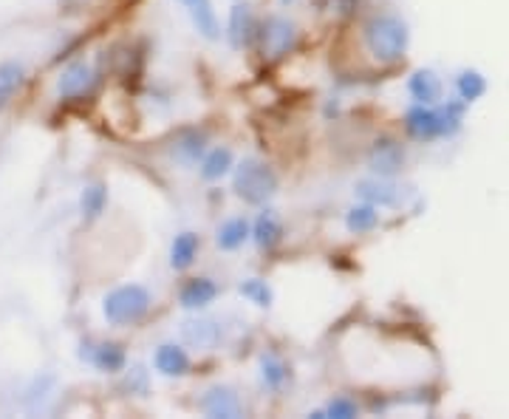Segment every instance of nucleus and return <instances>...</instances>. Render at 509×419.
Returning a JSON list of instances; mask_svg holds the SVG:
<instances>
[{
  "label": "nucleus",
  "mask_w": 509,
  "mask_h": 419,
  "mask_svg": "<svg viewBox=\"0 0 509 419\" xmlns=\"http://www.w3.org/2000/svg\"><path fill=\"white\" fill-rule=\"evenodd\" d=\"M366 49L376 62H396L405 57L408 43H411V32L408 23L396 14H376L371 17L366 29Z\"/></svg>",
  "instance_id": "nucleus-1"
},
{
  "label": "nucleus",
  "mask_w": 509,
  "mask_h": 419,
  "mask_svg": "<svg viewBox=\"0 0 509 419\" xmlns=\"http://www.w3.org/2000/svg\"><path fill=\"white\" fill-rule=\"evenodd\" d=\"M153 306L151 292L139 284H125L111 289L102 301V314L111 326H136Z\"/></svg>",
  "instance_id": "nucleus-2"
},
{
  "label": "nucleus",
  "mask_w": 509,
  "mask_h": 419,
  "mask_svg": "<svg viewBox=\"0 0 509 419\" xmlns=\"http://www.w3.org/2000/svg\"><path fill=\"white\" fill-rule=\"evenodd\" d=\"M232 191L246 204H266L278 193V176L261 159H244L232 173Z\"/></svg>",
  "instance_id": "nucleus-3"
},
{
  "label": "nucleus",
  "mask_w": 509,
  "mask_h": 419,
  "mask_svg": "<svg viewBox=\"0 0 509 419\" xmlns=\"http://www.w3.org/2000/svg\"><path fill=\"white\" fill-rule=\"evenodd\" d=\"M82 360H88L97 371L102 374H119L125 371L127 366V354L119 343H111V340H102V343H82V351H79Z\"/></svg>",
  "instance_id": "nucleus-4"
},
{
  "label": "nucleus",
  "mask_w": 509,
  "mask_h": 419,
  "mask_svg": "<svg viewBox=\"0 0 509 419\" xmlns=\"http://www.w3.org/2000/svg\"><path fill=\"white\" fill-rule=\"evenodd\" d=\"M201 411L212 419H238L244 416V405H241V396L227 388V386H212L204 391V396L199 400Z\"/></svg>",
  "instance_id": "nucleus-5"
},
{
  "label": "nucleus",
  "mask_w": 509,
  "mask_h": 419,
  "mask_svg": "<svg viewBox=\"0 0 509 419\" xmlns=\"http://www.w3.org/2000/svg\"><path fill=\"white\" fill-rule=\"evenodd\" d=\"M405 128L413 139L419 142H430L444 136V125H441V114L433 105H413V108L405 114Z\"/></svg>",
  "instance_id": "nucleus-6"
},
{
  "label": "nucleus",
  "mask_w": 509,
  "mask_h": 419,
  "mask_svg": "<svg viewBox=\"0 0 509 419\" xmlns=\"http://www.w3.org/2000/svg\"><path fill=\"white\" fill-rule=\"evenodd\" d=\"M91 86H94V69L85 60H77L69 69H62V74L57 77V97L79 99L91 91Z\"/></svg>",
  "instance_id": "nucleus-7"
},
{
  "label": "nucleus",
  "mask_w": 509,
  "mask_h": 419,
  "mask_svg": "<svg viewBox=\"0 0 509 419\" xmlns=\"http://www.w3.org/2000/svg\"><path fill=\"white\" fill-rule=\"evenodd\" d=\"M297 40V29L286 17H269L261 32V46L269 57H283Z\"/></svg>",
  "instance_id": "nucleus-8"
},
{
  "label": "nucleus",
  "mask_w": 509,
  "mask_h": 419,
  "mask_svg": "<svg viewBox=\"0 0 509 419\" xmlns=\"http://www.w3.org/2000/svg\"><path fill=\"white\" fill-rule=\"evenodd\" d=\"M402 162H405V151H402V144L393 139H376L368 154V167L382 179L393 176L402 167Z\"/></svg>",
  "instance_id": "nucleus-9"
},
{
  "label": "nucleus",
  "mask_w": 509,
  "mask_h": 419,
  "mask_svg": "<svg viewBox=\"0 0 509 419\" xmlns=\"http://www.w3.org/2000/svg\"><path fill=\"white\" fill-rule=\"evenodd\" d=\"M179 4L187 9L190 20H193V26L201 37H207V40L221 37V23H218V14H216V6H212V0H179Z\"/></svg>",
  "instance_id": "nucleus-10"
},
{
  "label": "nucleus",
  "mask_w": 509,
  "mask_h": 419,
  "mask_svg": "<svg viewBox=\"0 0 509 419\" xmlns=\"http://www.w3.org/2000/svg\"><path fill=\"white\" fill-rule=\"evenodd\" d=\"M216 298H218V284L212 278H190L179 292V303L190 312L207 309Z\"/></svg>",
  "instance_id": "nucleus-11"
},
{
  "label": "nucleus",
  "mask_w": 509,
  "mask_h": 419,
  "mask_svg": "<svg viewBox=\"0 0 509 419\" xmlns=\"http://www.w3.org/2000/svg\"><path fill=\"white\" fill-rule=\"evenodd\" d=\"M153 366L162 377H184L190 374V354L179 343H162L153 354Z\"/></svg>",
  "instance_id": "nucleus-12"
},
{
  "label": "nucleus",
  "mask_w": 509,
  "mask_h": 419,
  "mask_svg": "<svg viewBox=\"0 0 509 419\" xmlns=\"http://www.w3.org/2000/svg\"><path fill=\"white\" fill-rule=\"evenodd\" d=\"M356 196L374 204V207H396L402 201V191L396 184L385 182V179H366V182H359L356 184Z\"/></svg>",
  "instance_id": "nucleus-13"
},
{
  "label": "nucleus",
  "mask_w": 509,
  "mask_h": 419,
  "mask_svg": "<svg viewBox=\"0 0 509 419\" xmlns=\"http://www.w3.org/2000/svg\"><path fill=\"white\" fill-rule=\"evenodd\" d=\"M261 249H274L283 241V224L281 219L272 213V210H264V213L255 219L252 224V236H249Z\"/></svg>",
  "instance_id": "nucleus-14"
},
{
  "label": "nucleus",
  "mask_w": 509,
  "mask_h": 419,
  "mask_svg": "<svg viewBox=\"0 0 509 419\" xmlns=\"http://www.w3.org/2000/svg\"><path fill=\"white\" fill-rule=\"evenodd\" d=\"M408 91L419 105H436L441 99V79L436 77V71L421 69L408 79Z\"/></svg>",
  "instance_id": "nucleus-15"
},
{
  "label": "nucleus",
  "mask_w": 509,
  "mask_h": 419,
  "mask_svg": "<svg viewBox=\"0 0 509 419\" xmlns=\"http://www.w3.org/2000/svg\"><path fill=\"white\" fill-rule=\"evenodd\" d=\"M252 236V224L246 219H227L218 229H216V244L224 249V253H236L241 249Z\"/></svg>",
  "instance_id": "nucleus-16"
},
{
  "label": "nucleus",
  "mask_w": 509,
  "mask_h": 419,
  "mask_svg": "<svg viewBox=\"0 0 509 419\" xmlns=\"http://www.w3.org/2000/svg\"><path fill=\"white\" fill-rule=\"evenodd\" d=\"M252 34H255V23H252V12H249V6H244V4L232 6V12H229V23H227V37H229V43L236 46V49H244V46H249Z\"/></svg>",
  "instance_id": "nucleus-17"
},
{
  "label": "nucleus",
  "mask_w": 509,
  "mask_h": 419,
  "mask_svg": "<svg viewBox=\"0 0 509 419\" xmlns=\"http://www.w3.org/2000/svg\"><path fill=\"white\" fill-rule=\"evenodd\" d=\"M26 82V66L17 60L9 62H0V108H6V105L14 99V94L23 88Z\"/></svg>",
  "instance_id": "nucleus-18"
},
{
  "label": "nucleus",
  "mask_w": 509,
  "mask_h": 419,
  "mask_svg": "<svg viewBox=\"0 0 509 419\" xmlns=\"http://www.w3.org/2000/svg\"><path fill=\"white\" fill-rule=\"evenodd\" d=\"M181 334H184V340L190 346L212 349V346H218V340H221V326L212 323V321H187L181 326Z\"/></svg>",
  "instance_id": "nucleus-19"
},
{
  "label": "nucleus",
  "mask_w": 509,
  "mask_h": 419,
  "mask_svg": "<svg viewBox=\"0 0 509 419\" xmlns=\"http://www.w3.org/2000/svg\"><path fill=\"white\" fill-rule=\"evenodd\" d=\"M199 236L196 233H179L173 247H170V266L173 269H190L196 264V256H199Z\"/></svg>",
  "instance_id": "nucleus-20"
},
{
  "label": "nucleus",
  "mask_w": 509,
  "mask_h": 419,
  "mask_svg": "<svg viewBox=\"0 0 509 419\" xmlns=\"http://www.w3.org/2000/svg\"><path fill=\"white\" fill-rule=\"evenodd\" d=\"M232 151L229 148H212L201 156V179L207 182H218L232 171Z\"/></svg>",
  "instance_id": "nucleus-21"
},
{
  "label": "nucleus",
  "mask_w": 509,
  "mask_h": 419,
  "mask_svg": "<svg viewBox=\"0 0 509 419\" xmlns=\"http://www.w3.org/2000/svg\"><path fill=\"white\" fill-rule=\"evenodd\" d=\"M289 380V366L278 354H264L261 358V386L266 391H281Z\"/></svg>",
  "instance_id": "nucleus-22"
},
{
  "label": "nucleus",
  "mask_w": 509,
  "mask_h": 419,
  "mask_svg": "<svg viewBox=\"0 0 509 419\" xmlns=\"http://www.w3.org/2000/svg\"><path fill=\"white\" fill-rule=\"evenodd\" d=\"M376 224H379V210L374 204H368V201L351 207L346 213V227H348V233H354V236L371 233Z\"/></svg>",
  "instance_id": "nucleus-23"
},
{
  "label": "nucleus",
  "mask_w": 509,
  "mask_h": 419,
  "mask_svg": "<svg viewBox=\"0 0 509 419\" xmlns=\"http://www.w3.org/2000/svg\"><path fill=\"white\" fill-rule=\"evenodd\" d=\"M105 207H108V191H105V184H88L82 191V199H79V210H82V216L94 221L105 213Z\"/></svg>",
  "instance_id": "nucleus-24"
},
{
  "label": "nucleus",
  "mask_w": 509,
  "mask_h": 419,
  "mask_svg": "<svg viewBox=\"0 0 509 419\" xmlns=\"http://www.w3.org/2000/svg\"><path fill=\"white\" fill-rule=\"evenodd\" d=\"M456 91H458V99H461V102L470 105V102H476V99H481V97L486 94V79H484L481 71L467 69V71H461L458 79H456Z\"/></svg>",
  "instance_id": "nucleus-25"
},
{
  "label": "nucleus",
  "mask_w": 509,
  "mask_h": 419,
  "mask_svg": "<svg viewBox=\"0 0 509 419\" xmlns=\"http://www.w3.org/2000/svg\"><path fill=\"white\" fill-rule=\"evenodd\" d=\"M204 151H207V139H204V134H184L179 142H176V159L181 162V164H199L201 162V156H204Z\"/></svg>",
  "instance_id": "nucleus-26"
},
{
  "label": "nucleus",
  "mask_w": 509,
  "mask_h": 419,
  "mask_svg": "<svg viewBox=\"0 0 509 419\" xmlns=\"http://www.w3.org/2000/svg\"><path fill=\"white\" fill-rule=\"evenodd\" d=\"M238 289H241V295H244L249 303L261 306V309H269V306H272V289H269L266 281H261V278H246Z\"/></svg>",
  "instance_id": "nucleus-27"
},
{
  "label": "nucleus",
  "mask_w": 509,
  "mask_h": 419,
  "mask_svg": "<svg viewBox=\"0 0 509 419\" xmlns=\"http://www.w3.org/2000/svg\"><path fill=\"white\" fill-rule=\"evenodd\" d=\"M464 105H467V102H448L444 108H439L441 125H444V136H453V134L461 128V122H464Z\"/></svg>",
  "instance_id": "nucleus-28"
},
{
  "label": "nucleus",
  "mask_w": 509,
  "mask_h": 419,
  "mask_svg": "<svg viewBox=\"0 0 509 419\" xmlns=\"http://www.w3.org/2000/svg\"><path fill=\"white\" fill-rule=\"evenodd\" d=\"M323 416H331V419H354L359 416V405L348 396H334V400L326 405V411H320V419Z\"/></svg>",
  "instance_id": "nucleus-29"
}]
</instances>
